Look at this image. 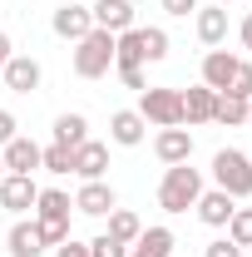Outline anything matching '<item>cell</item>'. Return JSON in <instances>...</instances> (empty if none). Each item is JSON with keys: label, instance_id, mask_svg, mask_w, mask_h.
<instances>
[{"label": "cell", "instance_id": "1", "mask_svg": "<svg viewBox=\"0 0 252 257\" xmlns=\"http://www.w3.org/2000/svg\"><path fill=\"white\" fill-rule=\"evenodd\" d=\"M198 193H203V173L188 168V163H173L163 173V183H158V208L163 213H188L198 203Z\"/></svg>", "mask_w": 252, "mask_h": 257}, {"label": "cell", "instance_id": "34", "mask_svg": "<svg viewBox=\"0 0 252 257\" xmlns=\"http://www.w3.org/2000/svg\"><path fill=\"white\" fill-rule=\"evenodd\" d=\"M168 15H198V0H163Z\"/></svg>", "mask_w": 252, "mask_h": 257}, {"label": "cell", "instance_id": "29", "mask_svg": "<svg viewBox=\"0 0 252 257\" xmlns=\"http://www.w3.org/2000/svg\"><path fill=\"white\" fill-rule=\"evenodd\" d=\"M89 257H129V247H124V242H114L109 232H99L94 242H89Z\"/></svg>", "mask_w": 252, "mask_h": 257}, {"label": "cell", "instance_id": "9", "mask_svg": "<svg viewBox=\"0 0 252 257\" xmlns=\"http://www.w3.org/2000/svg\"><path fill=\"white\" fill-rule=\"evenodd\" d=\"M154 154H158V163H188L193 159V134L188 128H158V139H154Z\"/></svg>", "mask_w": 252, "mask_h": 257}, {"label": "cell", "instance_id": "38", "mask_svg": "<svg viewBox=\"0 0 252 257\" xmlns=\"http://www.w3.org/2000/svg\"><path fill=\"white\" fill-rule=\"evenodd\" d=\"M0 178H5V159H0Z\"/></svg>", "mask_w": 252, "mask_h": 257}, {"label": "cell", "instance_id": "20", "mask_svg": "<svg viewBox=\"0 0 252 257\" xmlns=\"http://www.w3.org/2000/svg\"><path fill=\"white\" fill-rule=\"evenodd\" d=\"M198 40H203V45H222V40H227V5L213 0V5L198 10Z\"/></svg>", "mask_w": 252, "mask_h": 257}, {"label": "cell", "instance_id": "37", "mask_svg": "<svg viewBox=\"0 0 252 257\" xmlns=\"http://www.w3.org/2000/svg\"><path fill=\"white\" fill-rule=\"evenodd\" d=\"M247 124H252V99H247Z\"/></svg>", "mask_w": 252, "mask_h": 257}, {"label": "cell", "instance_id": "15", "mask_svg": "<svg viewBox=\"0 0 252 257\" xmlns=\"http://www.w3.org/2000/svg\"><path fill=\"white\" fill-rule=\"evenodd\" d=\"M69 193L64 188H40V198H35V223H69Z\"/></svg>", "mask_w": 252, "mask_h": 257}, {"label": "cell", "instance_id": "31", "mask_svg": "<svg viewBox=\"0 0 252 257\" xmlns=\"http://www.w3.org/2000/svg\"><path fill=\"white\" fill-rule=\"evenodd\" d=\"M15 134H20V124H15V114H10V109H0V149H5V144H10Z\"/></svg>", "mask_w": 252, "mask_h": 257}, {"label": "cell", "instance_id": "25", "mask_svg": "<svg viewBox=\"0 0 252 257\" xmlns=\"http://www.w3.org/2000/svg\"><path fill=\"white\" fill-rule=\"evenodd\" d=\"M40 168H45V173H74V149H64V144L40 149Z\"/></svg>", "mask_w": 252, "mask_h": 257}, {"label": "cell", "instance_id": "18", "mask_svg": "<svg viewBox=\"0 0 252 257\" xmlns=\"http://www.w3.org/2000/svg\"><path fill=\"white\" fill-rule=\"evenodd\" d=\"M213 104H218V89L208 84L183 89V124H213Z\"/></svg>", "mask_w": 252, "mask_h": 257}, {"label": "cell", "instance_id": "3", "mask_svg": "<svg viewBox=\"0 0 252 257\" xmlns=\"http://www.w3.org/2000/svg\"><path fill=\"white\" fill-rule=\"evenodd\" d=\"M109 64H114V35L109 30H89L79 45H74V74H79V79L109 74Z\"/></svg>", "mask_w": 252, "mask_h": 257}, {"label": "cell", "instance_id": "23", "mask_svg": "<svg viewBox=\"0 0 252 257\" xmlns=\"http://www.w3.org/2000/svg\"><path fill=\"white\" fill-rule=\"evenodd\" d=\"M213 124H222V128L247 124V99H237V94H218V104H213Z\"/></svg>", "mask_w": 252, "mask_h": 257}, {"label": "cell", "instance_id": "32", "mask_svg": "<svg viewBox=\"0 0 252 257\" xmlns=\"http://www.w3.org/2000/svg\"><path fill=\"white\" fill-rule=\"evenodd\" d=\"M55 257H89V242H74V237H64L60 247H55Z\"/></svg>", "mask_w": 252, "mask_h": 257}, {"label": "cell", "instance_id": "11", "mask_svg": "<svg viewBox=\"0 0 252 257\" xmlns=\"http://www.w3.org/2000/svg\"><path fill=\"white\" fill-rule=\"evenodd\" d=\"M74 173L89 183V178H104L109 173V144H99V139H84L79 149H74Z\"/></svg>", "mask_w": 252, "mask_h": 257}, {"label": "cell", "instance_id": "6", "mask_svg": "<svg viewBox=\"0 0 252 257\" xmlns=\"http://www.w3.org/2000/svg\"><path fill=\"white\" fill-rule=\"evenodd\" d=\"M35 198H40V188H35L30 173H5L0 178V208L5 213H30Z\"/></svg>", "mask_w": 252, "mask_h": 257}, {"label": "cell", "instance_id": "24", "mask_svg": "<svg viewBox=\"0 0 252 257\" xmlns=\"http://www.w3.org/2000/svg\"><path fill=\"white\" fill-rule=\"evenodd\" d=\"M139 232H144V223H139V213H129V208H114L109 213V237L114 242H139Z\"/></svg>", "mask_w": 252, "mask_h": 257}, {"label": "cell", "instance_id": "12", "mask_svg": "<svg viewBox=\"0 0 252 257\" xmlns=\"http://www.w3.org/2000/svg\"><path fill=\"white\" fill-rule=\"evenodd\" d=\"M74 208H79L84 218H104V213H114V188H109L104 178H89L84 188L74 193Z\"/></svg>", "mask_w": 252, "mask_h": 257}, {"label": "cell", "instance_id": "30", "mask_svg": "<svg viewBox=\"0 0 252 257\" xmlns=\"http://www.w3.org/2000/svg\"><path fill=\"white\" fill-rule=\"evenodd\" d=\"M203 257H242V247L232 242V237H218V242H208V252Z\"/></svg>", "mask_w": 252, "mask_h": 257}, {"label": "cell", "instance_id": "16", "mask_svg": "<svg viewBox=\"0 0 252 257\" xmlns=\"http://www.w3.org/2000/svg\"><path fill=\"white\" fill-rule=\"evenodd\" d=\"M198 218L208 227H227V218H232V208H237V198H227L222 188H213V193H198Z\"/></svg>", "mask_w": 252, "mask_h": 257}, {"label": "cell", "instance_id": "36", "mask_svg": "<svg viewBox=\"0 0 252 257\" xmlns=\"http://www.w3.org/2000/svg\"><path fill=\"white\" fill-rule=\"evenodd\" d=\"M237 35H242V50H252V15L242 20V25H237Z\"/></svg>", "mask_w": 252, "mask_h": 257}, {"label": "cell", "instance_id": "35", "mask_svg": "<svg viewBox=\"0 0 252 257\" xmlns=\"http://www.w3.org/2000/svg\"><path fill=\"white\" fill-rule=\"evenodd\" d=\"M10 55H15V50H10V35L0 30V74H5V60H10Z\"/></svg>", "mask_w": 252, "mask_h": 257}, {"label": "cell", "instance_id": "13", "mask_svg": "<svg viewBox=\"0 0 252 257\" xmlns=\"http://www.w3.org/2000/svg\"><path fill=\"white\" fill-rule=\"evenodd\" d=\"M144 134H149V124H144V114H139V109H119V114H109V139H114V144L139 149V144H144Z\"/></svg>", "mask_w": 252, "mask_h": 257}, {"label": "cell", "instance_id": "21", "mask_svg": "<svg viewBox=\"0 0 252 257\" xmlns=\"http://www.w3.org/2000/svg\"><path fill=\"white\" fill-rule=\"evenodd\" d=\"M129 257H173V232L168 227H144L139 242L129 247Z\"/></svg>", "mask_w": 252, "mask_h": 257}, {"label": "cell", "instance_id": "26", "mask_svg": "<svg viewBox=\"0 0 252 257\" xmlns=\"http://www.w3.org/2000/svg\"><path fill=\"white\" fill-rule=\"evenodd\" d=\"M227 237H232L237 247H252V208H232V218H227Z\"/></svg>", "mask_w": 252, "mask_h": 257}, {"label": "cell", "instance_id": "28", "mask_svg": "<svg viewBox=\"0 0 252 257\" xmlns=\"http://www.w3.org/2000/svg\"><path fill=\"white\" fill-rule=\"evenodd\" d=\"M222 94H237V99H252V64H247V60H237V74H232V84H227Z\"/></svg>", "mask_w": 252, "mask_h": 257}, {"label": "cell", "instance_id": "17", "mask_svg": "<svg viewBox=\"0 0 252 257\" xmlns=\"http://www.w3.org/2000/svg\"><path fill=\"white\" fill-rule=\"evenodd\" d=\"M114 69H144V25L114 35Z\"/></svg>", "mask_w": 252, "mask_h": 257}, {"label": "cell", "instance_id": "33", "mask_svg": "<svg viewBox=\"0 0 252 257\" xmlns=\"http://www.w3.org/2000/svg\"><path fill=\"white\" fill-rule=\"evenodd\" d=\"M119 79H124V89H149V79H144V69H119Z\"/></svg>", "mask_w": 252, "mask_h": 257}, {"label": "cell", "instance_id": "10", "mask_svg": "<svg viewBox=\"0 0 252 257\" xmlns=\"http://www.w3.org/2000/svg\"><path fill=\"white\" fill-rule=\"evenodd\" d=\"M0 159H5V173H35V168H40V144L25 139V134H15V139L0 149Z\"/></svg>", "mask_w": 252, "mask_h": 257}, {"label": "cell", "instance_id": "39", "mask_svg": "<svg viewBox=\"0 0 252 257\" xmlns=\"http://www.w3.org/2000/svg\"><path fill=\"white\" fill-rule=\"evenodd\" d=\"M218 5H227V0H218Z\"/></svg>", "mask_w": 252, "mask_h": 257}, {"label": "cell", "instance_id": "19", "mask_svg": "<svg viewBox=\"0 0 252 257\" xmlns=\"http://www.w3.org/2000/svg\"><path fill=\"white\" fill-rule=\"evenodd\" d=\"M5 247H10V257H40L45 252V237H40V223H15L10 227V237H5Z\"/></svg>", "mask_w": 252, "mask_h": 257}, {"label": "cell", "instance_id": "22", "mask_svg": "<svg viewBox=\"0 0 252 257\" xmlns=\"http://www.w3.org/2000/svg\"><path fill=\"white\" fill-rule=\"evenodd\" d=\"M84 139H89V119H84V114H60V119H55V144L79 149Z\"/></svg>", "mask_w": 252, "mask_h": 257}, {"label": "cell", "instance_id": "7", "mask_svg": "<svg viewBox=\"0 0 252 257\" xmlns=\"http://www.w3.org/2000/svg\"><path fill=\"white\" fill-rule=\"evenodd\" d=\"M50 30L60 35V40H74V45H79L84 35L94 30V15H89V5H74V0H69V5H60V10H55Z\"/></svg>", "mask_w": 252, "mask_h": 257}, {"label": "cell", "instance_id": "14", "mask_svg": "<svg viewBox=\"0 0 252 257\" xmlns=\"http://www.w3.org/2000/svg\"><path fill=\"white\" fill-rule=\"evenodd\" d=\"M232 74H237V55H227V50H208V55H203V84H208V89H227V84H232Z\"/></svg>", "mask_w": 252, "mask_h": 257}, {"label": "cell", "instance_id": "8", "mask_svg": "<svg viewBox=\"0 0 252 257\" xmlns=\"http://www.w3.org/2000/svg\"><path fill=\"white\" fill-rule=\"evenodd\" d=\"M89 15H94V30H109V35L134 30V5L129 0H94Z\"/></svg>", "mask_w": 252, "mask_h": 257}, {"label": "cell", "instance_id": "27", "mask_svg": "<svg viewBox=\"0 0 252 257\" xmlns=\"http://www.w3.org/2000/svg\"><path fill=\"white\" fill-rule=\"evenodd\" d=\"M158 60H168V30L149 25L144 30V64H158Z\"/></svg>", "mask_w": 252, "mask_h": 257}, {"label": "cell", "instance_id": "2", "mask_svg": "<svg viewBox=\"0 0 252 257\" xmlns=\"http://www.w3.org/2000/svg\"><path fill=\"white\" fill-rule=\"evenodd\" d=\"M213 183H218L227 198H252V159L237 154V149H218L213 154Z\"/></svg>", "mask_w": 252, "mask_h": 257}, {"label": "cell", "instance_id": "4", "mask_svg": "<svg viewBox=\"0 0 252 257\" xmlns=\"http://www.w3.org/2000/svg\"><path fill=\"white\" fill-rule=\"evenodd\" d=\"M139 114L154 128H183V89H144L139 94Z\"/></svg>", "mask_w": 252, "mask_h": 257}, {"label": "cell", "instance_id": "5", "mask_svg": "<svg viewBox=\"0 0 252 257\" xmlns=\"http://www.w3.org/2000/svg\"><path fill=\"white\" fill-rule=\"evenodd\" d=\"M40 79H45V69H40V60H30V55H10V60H5V74H0V84H5L10 94H35Z\"/></svg>", "mask_w": 252, "mask_h": 257}]
</instances>
